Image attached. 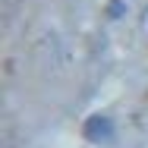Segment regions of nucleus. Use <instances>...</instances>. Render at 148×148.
Masks as SVG:
<instances>
[{
    "mask_svg": "<svg viewBox=\"0 0 148 148\" xmlns=\"http://www.w3.org/2000/svg\"><path fill=\"white\" fill-rule=\"evenodd\" d=\"M85 139H91V142H110V139H114L110 120L107 117H91L88 123H85Z\"/></svg>",
    "mask_w": 148,
    "mask_h": 148,
    "instance_id": "1",
    "label": "nucleus"
}]
</instances>
